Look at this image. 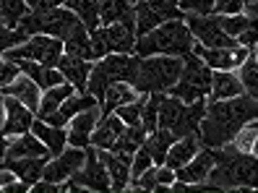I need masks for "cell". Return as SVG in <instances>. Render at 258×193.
Segmentation results:
<instances>
[{
  "label": "cell",
  "mask_w": 258,
  "mask_h": 193,
  "mask_svg": "<svg viewBox=\"0 0 258 193\" xmlns=\"http://www.w3.org/2000/svg\"><path fill=\"white\" fill-rule=\"evenodd\" d=\"M253 120H258V99H253L250 94L206 102V115L201 120L199 139L204 146L219 149L235 139L240 128H245Z\"/></svg>",
  "instance_id": "6da1fadb"
},
{
  "label": "cell",
  "mask_w": 258,
  "mask_h": 193,
  "mask_svg": "<svg viewBox=\"0 0 258 193\" xmlns=\"http://www.w3.org/2000/svg\"><path fill=\"white\" fill-rule=\"evenodd\" d=\"M209 183L224 190H258V157L237 152L232 144L214 149V170Z\"/></svg>",
  "instance_id": "7a4b0ae2"
},
{
  "label": "cell",
  "mask_w": 258,
  "mask_h": 193,
  "mask_svg": "<svg viewBox=\"0 0 258 193\" xmlns=\"http://www.w3.org/2000/svg\"><path fill=\"white\" fill-rule=\"evenodd\" d=\"M193 52V34L185 24V19L167 21L157 29H151L149 34L136 39V55L149 57V55H175L185 57Z\"/></svg>",
  "instance_id": "3957f363"
},
{
  "label": "cell",
  "mask_w": 258,
  "mask_h": 193,
  "mask_svg": "<svg viewBox=\"0 0 258 193\" xmlns=\"http://www.w3.org/2000/svg\"><path fill=\"white\" fill-rule=\"evenodd\" d=\"M139 63H141V57L136 55V52H131V55H125V52H110V55H104L102 60H97V63L92 66L86 92L102 105L104 92H107L110 84H115V81L133 84V81H136Z\"/></svg>",
  "instance_id": "277c9868"
},
{
  "label": "cell",
  "mask_w": 258,
  "mask_h": 193,
  "mask_svg": "<svg viewBox=\"0 0 258 193\" xmlns=\"http://www.w3.org/2000/svg\"><path fill=\"white\" fill-rule=\"evenodd\" d=\"M183 71V57L175 55H149L141 57L133 89L139 94H167Z\"/></svg>",
  "instance_id": "5b68a950"
},
{
  "label": "cell",
  "mask_w": 258,
  "mask_h": 193,
  "mask_svg": "<svg viewBox=\"0 0 258 193\" xmlns=\"http://www.w3.org/2000/svg\"><path fill=\"white\" fill-rule=\"evenodd\" d=\"M19 26L26 29L29 34H47L66 42L84 26V21L68 6H55L50 11H29Z\"/></svg>",
  "instance_id": "8992f818"
},
{
  "label": "cell",
  "mask_w": 258,
  "mask_h": 193,
  "mask_svg": "<svg viewBox=\"0 0 258 193\" xmlns=\"http://www.w3.org/2000/svg\"><path fill=\"white\" fill-rule=\"evenodd\" d=\"M211 92V68L201 60L196 52L183 57V71L175 86L167 94H172L183 102H196V99H206Z\"/></svg>",
  "instance_id": "52a82bcc"
},
{
  "label": "cell",
  "mask_w": 258,
  "mask_h": 193,
  "mask_svg": "<svg viewBox=\"0 0 258 193\" xmlns=\"http://www.w3.org/2000/svg\"><path fill=\"white\" fill-rule=\"evenodd\" d=\"M66 47H63V39L57 37H47V34H32L24 44L13 50H6L3 55L8 60H37L42 66H52L57 68V60L63 57Z\"/></svg>",
  "instance_id": "ba28073f"
},
{
  "label": "cell",
  "mask_w": 258,
  "mask_h": 193,
  "mask_svg": "<svg viewBox=\"0 0 258 193\" xmlns=\"http://www.w3.org/2000/svg\"><path fill=\"white\" fill-rule=\"evenodd\" d=\"M133 8H136V34L139 37L149 34L151 29H157L167 21L185 19L180 0H139Z\"/></svg>",
  "instance_id": "9c48e42d"
},
{
  "label": "cell",
  "mask_w": 258,
  "mask_h": 193,
  "mask_svg": "<svg viewBox=\"0 0 258 193\" xmlns=\"http://www.w3.org/2000/svg\"><path fill=\"white\" fill-rule=\"evenodd\" d=\"M185 24L190 29V34L196 42H201L204 47H240V44L222 32V26L217 24V19L211 16H199V13H185Z\"/></svg>",
  "instance_id": "30bf717a"
},
{
  "label": "cell",
  "mask_w": 258,
  "mask_h": 193,
  "mask_svg": "<svg viewBox=\"0 0 258 193\" xmlns=\"http://www.w3.org/2000/svg\"><path fill=\"white\" fill-rule=\"evenodd\" d=\"M73 180L79 183L84 190H97V193H107V190H112V188H110L107 167H104V162L99 159L97 146H89V149H86V159H84L81 170H76Z\"/></svg>",
  "instance_id": "8fae6325"
},
{
  "label": "cell",
  "mask_w": 258,
  "mask_h": 193,
  "mask_svg": "<svg viewBox=\"0 0 258 193\" xmlns=\"http://www.w3.org/2000/svg\"><path fill=\"white\" fill-rule=\"evenodd\" d=\"M193 52L211 71H237L253 50H248V47H204L201 42L193 39Z\"/></svg>",
  "instance_id": "7c38bea8"
},
{
  "label": "cell",
  "mask_w": 258,
  "mask_h": 193,
  "mask_svg": "<svg viewBox=\"0 0 258 193\" xmlns=\"http://www.w3.org/2000/svg\"><path fill=\"white\" fill-rule=\"evenodd\" d=\"M99 34L110 52H125V55L136 52V39H139V34H136V8L123 21L99 26Z\"/></svg>",
  "instance_id": "4fadbf2b"
},
{
  "label": "cell",
  "mask_w": 258,
  "mask_h": 193,
  "mask_svg": "<svg viewBox=\"0 0 258 193\" xmlns=\"http://www.w3.org/2000/svg\"><path fill=\"white\" fill-rule=\"evenodd\" d=\"M84 159H86V149H79V146H66L57 157H50V162L44 165L42 180H50V183L68 180V177L76 175V170H81Z\"/></svg>",
  "instance_id": "5bb4252c"
},
{
  "label": "cell",
  "mask_w": 258,
  "mask_h": 193,
  "mask_svg": "<svg viewBox=\"0 0 258 193\" xmlns=\"http://www.w3.org/2000/svg\"><path fill=\"white\" fill-rule=\"evenodd\" d=\"M99 115H102V107L94 105V107H89L79 115H73L71 120H68V146H79V149H89L92 146V131L99 120Z\"/></svg>",
  "instance_id": "9a60e30c"
},
{
  "label": "cell",
  "mask_w": 258,
  "mask_h": 193,
  "mask_svg": "<svg viewBox=\"0 0 258 193\" xmlns=\"http://www.w3.org/2000/svg\"><path fill=\"white\" fill-rule=\"evenodd\" d=\"M6 97V94H3ZM34 112L29 110L21 99L16 97H6V117H3V133L8 139H16L21 133H29L34 125Z\"/></svg>",
  "instance_id": "2e32d148"
},
{
  "label": "cell",
  "mask_w": 258,
  "mask_h": 193,
  "mask_svg": "<svg viewBox=\"0 0 258 193\" xmlns=\"http://www.w3.org/2000/svg\"><path fill=\"white\" fill-rule=\"evenodd\" d=\"M47 162H50V157H6L0 162V167L13 172L19 180H24L29 185V190H32V185L37 180H42V172H44Z\"/></svg>",
  "instance_id": "e0dca14e"
},
{
  "label": "cell",
  "mask_w": 258,
  "mask_h": 193,
  "mask_svg": "<svg viewBox=\"0 0 258 193\" xmlns=\"http://www.w3.org/2000/svg\"><path fill=\"white\" fill-rule=\"evenodd\" d=\"M211 170H214V149H211V146H201L199 154H196L188 165H183L177 170V180L190 183V185L204 183V180H209Z\"/></svg>",
  "instance_id": "ac0fdd59"
},
{
  "label": "cell",
  "mask_w": 258,
  "mask_h": 193,
  "mask_svg": "<svg viewBox=\"0 0 258 193\" xmlns=\"http://www.w3.org/2000/svg\"><path fill=\"white\" fill-rule=\"evenodd\" d=\"M123 131H125V123L117 117V112H102L92 131V146H97V149H112V144L120 139Z\"/></svg>",
  "instance_id": "d6986e66"
},
{
  "label": "cell",
  "mask_w": 258,
  "mask_h": 193,
  "mask_svg": "<svg viewBox=\"0 0 258 193\" xmlns=\"http://www.w3.org/2000/svg\"><path fill=\"white\" fill-rule=\"evenodd\" d=\"M0 92H3L6 97H16V99H21L24 105L37 115V110H39V99H42V89H39L32 79H29L26 73H19V76L13 79L11 84L0 86Z\"/></svg>",
  "instance_id": "ffe728a7"
},
{
  "label": "cell",
  "mask_w": 258,
  "mask_h": 193,
  "mask_svg": "<svg viewBox=\"0 0 258 193\" xmlns=\"http://www.w3.org/2000/svg\"><path fill=\"white\" fill-rule=\"evenodd\" d=\"M240 94H245V89H242L235 71H211V92L206 102H219V99H230Z\"/></svg>",
  "instance_id": "44dd1931"
},
{
  "label": "cell",
  "mask_w": 258,
  "mask_h": 193,
  "mask_svg": "<svg viewBox=\"0 0 258 193\" xmlns=\"http://www.w3.org/2000/svg\"><path fill=\"white\" fill-rule=\"evenodd\" d=\"M92 66L94 63L84 60V57H76V55H68V52H63V57L57 60V68H60V73H63V79L76 86V92H86Z\"/></svg>",
  "instance_id": "7402d4cb"
},
{
  "label": "cell",
  "mask_w": 258,
  "mask_h": 193,
  "mask_svg": "<svg viewBox=\"0 0 258 193\" xmlns=\"http://www.w3.org/2000/svg\"><path fill=\"white\" fill-rule=\"evenodd\" d=\"M32 133L47 146L50 157H57L60 152L68 146V128H60V125H52L47 120H39L34 117V125H32Z\"/></svg>",
  "instance_id": "603a6c76"
},
{
  "label": "cell",
  "mask_w": 258,
  "mask_h": 193,
  "mask_svg": "<svg viewBox=\"0 0 258 193\" xmlns=\"http://www.w3.org/2000/svg\"><path fill=\"white\" fill-rule=\"evenodd\" d=\"M99 152V159L104 162L107 167V175H110V188L117 193V190H128V183H131V162L112 154L110 149H97Z\"/></svg>",
  "instance_id": "cb8c5ba5"
},
{
  "label": "cell",
  "mask_w": 258,
  "mask_h": 193,
  "mask_svg": "<svg viewBox=\"0 0 258 193\" xmlns=\"http://www.w3.org/2000/svg\"><path fill=\"white\" fill-rule=\"evenodd\" d=\"M19 66V71L21 73H26L29 79H32L42 92L44 89H52V86H57V84H63L66 79H63V73H60V68H52V66H42V63H37V60H13Z\"/></svg>",
  "instance_id": "d4e9b609"
},
{
  "label": "cell",
  "mask_w": 258,
  "mask_h": 193,
  "mask_svg": "<svg viewBox=\"0 0 258 193\" xmlns=\"http://www.w3.org/2000/svg\"><path fill=\"white\" fill-rule=\"evenodd\" d=\"M201 139L196 136H183V139H175V144L170 146V152H167V157H164V165L167 167H172L175 172L183 167V165H188V162L199 154V149H201Z\"/></svg>",
  "instance_id": "484cf974"
},
{
  "label": "cell",
  "mask_w": 258,
  "mask_h": 193,
  "mask_svg": "<svg viewBox=\"0 0 258 193\" xmlns=\"http://www.w3.org/2000/svg\"><path fill=\"white\" fill-rule=\"evenodd\" d=\"M94 105H99V102H97L92 94H89V92H73V94L63 102V105H60V110L50 117L47 123L66 128L73 115H79V112H84V110H89V107H94Z\"/></svg>",
  "instance_id": "4316f807"
},
{
  "label": "cell",
  "mask_w": 258,
  "mask_h": 193,
  "mask_svg": "<svg viewBox=\"0 0 258 193\" xmlns=\"http://www.w3.org/2000/svg\"><path fill=\"white\" fill-rule=\"evenodd\" d=\"M76 92V86L71 81H63L52 89H44L42 92V99H39V110H37V117L39 120H50V117L60 110V105Z\"/></svg>",
  "instance_id": "83f0119b"
},
{
  "label": "cell",
  "mask_w": 258,
  "mask_h": 193,
  "mask_svg": "<svg viewBox=\"0 0 258 193\" xmlns=\"http://www.w3.org/2000/svg\"><path fill=\"white\" fill-rule=\"evenodd\" d=\"M6 157H50V152H47V146L29 131V133H21V136L8 141Z\"/></svg>",
  "instance_id": "f1b7e54d"
},
{
  "label": "cell",
  "mask_w": 258,
  "mask_h": 193,
  "mask_svg": "<svg viewBox=\"0 0 258 193\" xmlns=\"http://www.w3.org/2000/svg\"><path fill=\"white\" fill-rule=\"evenodd\" d=\"M139 99V92L133 89V84H125V81H115L107 86V92H104V99H102V112H115L117 107L128 105V102Z\"/></svg>",
  "instance_id": "f546056e"
},
{
  "label": "cell",
  "mask_w": 258,
  "mask_h": 193,
  "mask_svg": "<svg viewBox=\"0 0 258 193\" xmlns=\"http://www.w3.org/2000/svg\"><path fill=\"white\" fill-rule=\"evenodd\" d=\"M144 144L151 152V157H154V165H164V157H167V152H170V146L175 144V133L167 131V128H157V131L149 133Z\"/></svg>",
  "instance_id": "4dcf8cb0"
},
{
  "label": "cell",
  "mask_w": 258,
  "mask_h": 193,
  "mask_svg": "<svg viewBox=\"0 0 258 193\" xmlns=\"http://www.w3.org/2000/svg\"><path fill=\"white\" fill-rule=\"evenodd\" d=\"M133 13V0H99V24L107 26Z\"/></svg>",
  "instance_id": "1f68e13d"
},
{
  "label": "cell",
  "mask_w": 258,
  "mask_h": 193,
  "mask_svg": "<svg viewBox=\"0 0 258 193\" xmlns=\"http://www.w3.org/2000/svg\"><path fill=\"white\" fill-rule=\"evenodd\" d=\"M66 6L84 21V26L89 32L99 29V0H66Z\"/></svg>",
  "instance_id": "d6a6232c"
},
{
  "label": "cell",
  "mask_w": 258,
  "mask_h": 193,
  "mask_svg": "<svg viewBox=\"0 0 258 193\" xmlns=\"http://www.w3.org/2000/svg\"><path fill=\"white\" fill-rule=\"evenodd\" d=\"M237 79H240L242 89H245V94L258 99V55L255 52H250L242 60V66L237 68Z\"/></svg>",
  "instance_id": "836d02e7"
},
{
  "label": "cell",
  "mask_w": 258,
  "mask_h": 193,
  "mask_svg": "<svg viewBox=\"0 0 258 193\" xmlns=\"http://www.w3.org/2000/svg\"><path fill=\"white\" fill-rule=\"evenodd\" d=\"M29 37H32V34H29L26 29H21V26H8V24L0 21V52L19 47V44H24Z\"/></svg>",
  "instance_id": "e575fe53"
},
{
  "label": "cell",
  "mask_w": 258,
  "mask_h": 193,
  "mask_svg": "<svg viewBox=\"0 0 258 193\" xmlns=\"http://www.w3.org/2000/svg\"><path fill=\"white\" fill-rule=\"evenodd\" d=\"M26 13H29L26 0H0V16H3V24L19 26Z\"/></svg>",
  "instance_id": "d590c367"
},
{
  "label": "cell",
  "mask_w": 258,
  "mask_h": 193,
  "mask_svg": "<svg viewBox=\"0 0 258 193\" xmlns=\"http://www.w3.org/2000/svg\"><path fill=\"white\" fill-rule=\"evenodd\" d=\"M146 97H149V94H139V99H133V102H128V105L117 107V110H115L117 117H120L125 125H139V123H141V115H144Z\"/></svg>",
  "instance_id": "8d00e7d4"
},
{
  "label": "cell",
  "mask_w": 258,
  "mask_h": 193,
  "mask_svg": "<svg viewBox=\"0 0 258 193\" xmlns=\"http://www.w3.org/2000/svg\"><path fill=\"white\" fill-rule=\"evenodd\" d=\"M151 165H154V157H151V152L146 149V144H141L139 152L133 154V162H131V180H133V177H139L144 170H149Z\"/></svg>",
  "instance_id": "74e56055"
},
{
  "label": "cell",
  "mask_w": 258,
  "mask_h": 193,
  "mask_svg": "<svg viewBox=\"0 0 258 193\" xmlns=\"http://www.w3.org/2000/svg\"><path fill=\"white\" fill-rule=\"evenodd\" d=\"M183 13H199V16H209L214 13V0H180Z\"/></svg>",
  "instance_id": "f35d334b"
},
{
  "label": "cell",
  "mask_w": 258,
  "mask_h": 193,
  "mask_svg": "<svg viewBox=\"0 0 258 193\" xmlns=\"http://www.w3.org/2000/svg\"><path fill=\"white\" fill-rule=\"evenodd\" d=\"M250 0H214V13H245V6Z\"/></svg>",
  "instance_id": "ab89813d"
},
{
  "label": "cell",
  "mask_w": 258,
  "mask_h": 193,
  "mask_svg": "<svg viewBox=\"0 0 258 193\" xmlns=\"http://www.w3.org/2000/svg\"><path fill=\"white\" fill-rule=\"evenodd\" d=\"M19 66L16 63H13V60H8V57L3 55V52H0V86H6V84H11L13 79H16L19 76Z\"/></svg>",
  "instance_id": "60d3db41"
},
{
  "label": "cell",
  "mask_w": 258,
  "mask_h": 193,
  "mask_svg": "<svg viewBox=\"0 0 258 193\" xmlns=\"http://www.w3.org/2000/svg\"><path fill=\"white\" fill-rule=\"evenodd\" d=\"M29 11H50L55 6H66V0H26Z\"/></svg>",
  "instance_id": "b9f144b4"
},
{
  "label": "cell",
  "mask_w": 258,
  "mask_h": 193,
  "mask_svg": "<svg viewBox=\"0 0 258 193\" xmlns=\"http://www.w3.org/2000/svg\"><path fill=\"white\" fill-rule=\"evenodd\" d=\"M8 136H6V133H3V125H0V162H3L6 159V152H8Z\"/></svg>",
  "instance_id": "7bdbcfd3"
},
{
  "label": "cell",
  "mask_w": 258,
  "mask_h": 193,
  "mask_svg": "<svg viewBox=\"0 0 258 193\" xmlns=\"http://www.w3.org/2000/svg\"><path fill=\"white\" fill-rule=\"evenodd\" d=\"M245 13H248V16H253V19L258 21V0H250V3L245 6Z\"/></svg>",
  "instance_id": "ee69618b"
},
{
  "label": "cell",
  "mask_w": 258,
  "mask_h": 193,
  "mask_svg": "<svg viewBox=\"0 0 258 193\" xmlns=\"http://www.w3.org/2000/svg\"><path fill=\"white\" fill-rule=\"evenodd\" d=\"M3 117H6V97L0 92V125H3Z\"/></svg>",
  "instance_id": "f6af8a7d"
},
{
  "label": "cell",
  "mask_w": 258,
  "mask_h": 193,
  "mask_svg": "<svg viewBox=\"0 0 258 193\" xmlns=\"http://www.w3.org/2000/svg\"><path fill=\"white\" fill-rule=\"evenodd\" d=\"M253 52H255V55H258V42H255V47H253Z\"/></svg>",
  "instance_id": "bcb514c9"
},
{
  "label": "cell",
  "mask_w": 258,
  "mask_h": 193,
  "mask_svg": "<svg viewBox=\"0 0 258 193\" xmlns=\"http://www.w3.org/2000/svg\"><path fill=\"white\" fill-rule=\"evenodd\" d=\"M136 3H139V0H133V6H136Z\"/></svg>",
  "instance_id": "7dc6e473"
},
{
  "label": "cell",
  "mask_w": 258,
  "mask_h": 193,
  "mask_svg": "<svg viewBox=\"0 0 258 193\" xmlns=\"http://www.w3.org/2000/svg\"><path fill=\"white\" fill-rule=\"evenodd\" d=\"M0 21H3V16H0Z\"/></svg>",
  "instance_id": "c3c4849f"
}]
</instances>
